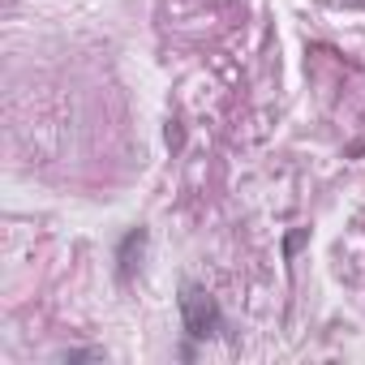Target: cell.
I'll list each match as a JSON object with an SVG mask.
<instances>
[{"mask_svg": "<svg viewBox=\"0 0 365 365\" xmlns=\"http://www.w3.org/2000/svg\"><path fill=\"white\" fill-rule=\"evenodd\" d=\"M61 361H103V352L99 348H65Z\"/></svg>", "mask_w": 365, "mask_h": 365, "instance_id": "3", "label": "cell"}, {"mask_svg": "<svg viewBox=\"0 0 365 365\" xmlns=\"http://www.w3.org/2000/svg\"><path fill=\"white\" fill-rule=\"evenodd\" d=\"M180 322H185V331L194 339H211L224 331V318H220V305L215 297H207L198 284H185L180 288Z\"/></svg>", "mask_w": 365, "mask_h": 365, "instance_id": "1", "label": "cell"}, {"mask_svg": "<svg viewBox=\"0 0 365 365\" xmlns=\"http://www.w3.org/2000/svg\"><path fill=\"white\" fill-rule=\"evenodd\" d=\"M142 250H146V228H133V232L120 241V250H116V262H120V279H129V275H133V262L142 258Z\"/></svg>", "mask_w": 365, "mask_h": 365, "instance_id": "2", "label": "cell"}, {"mask_svg": "<svg viewBox=\"0 0 365 365\" xmlns=\"http://www.w3.org/2000/svg\"><path fill=\"white\" fill-rule=\"evenodd\" d=\"M305 241H309V232H305V228H301V232H292V237H288V241H284V254H288V258H292V254H297V250H301V245H305Z\"/></svg>", "mask_w": 365, "mask_h": 365, "instance_id": "4", "label": "cell"}]
</instances>
